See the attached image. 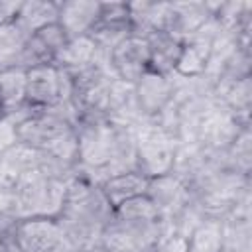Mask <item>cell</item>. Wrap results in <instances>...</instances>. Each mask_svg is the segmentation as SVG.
<instances>
[{
	"instance_id": "obj_1",
	"label": "cell",
	"mask_w": 252,
	"mask_h": 252,
	"mask_svg": "<svg viewBox=\"0 0 252 252\" xmlns=\"http://www.w3.org/2000/svg\"><path fill=\"white\" fill-rule=\"evenodd\" d=\"M112 207L98 185L77 171L67 179L65 203L57 215V222L67 242L77 252H87L100 244V234L112 217Z\"/></svg>"
},
{
	"instance_id": "obj_2",
	"label": "cell",
	"mask_w": 252,
	"mask_h": 252,
	"mask_svg": "<svg viewBox=\"0 0 252 252\" xmlns=\"http://www.w3.org/2000/svg\"><path fill=\"white\" fill-rule=\"evenodd\" d=\"M65 191H67V179L49 177L39 169L22 173L14 187L20 219H28V217L57 219L65 203Z\"/></svg>"
},
{
	"instance_id": "obj_3",
	"label": "cell",
	"mask_w": 252,
	"mask_h": 252,
	"mask_svg": "<svg viewBox=\"0 0 252 252\" xmlns=\"http://www.w3.org/2000/svg\"><path fill=\"white\" fill-rule=\"evenodd\" d=\"M118 124L106 116H83L75 124L79 144V163L94 169L104 183V169L114 156Z\"/></svg>"
},
{
	"instance_id": "obj_4",
	"label": "cell",
	"mask_w": 252,
	"mask_h": 252,
	"mask_svg": "<svg viewBox=\"0 0 252 252\" xmlns=\"http://www.w3.org/2000/svg\"><path fill=\"white\" fill-rule=\"evenodd\" d=\"M175 138L154 120H142L136 126V171L144 177H159L173 171Z\"/></svg>"
},
{
	"instance_id": "obj_5",
	"label": "cell",
	"mask_w": 252,
	"mask_h": 252,
	"mask_svg": "<svg viewBox=\"0 0 252 252\" xmlns=\"http://www.w3.org/2000/svg\"><path fill=\"white\" fill-rule=\"evenodd\" d=\"M8 242L16 252H77L67 242L57 219L51 217L20 219Z\"/></svg>"
},
{
	"instance_id": "obj_6",
	"label": "cell",
	"mask_w": 252,
	"mask_h": 252,
	"mask_svg": "<svg viewBox=\"0 0 252 252\" xmlns=\"http://www.w3.org/2000/svg\"><path fill=\"white\" fill-rule=\"evenodd\" d=\"M159 234V220H126L112 215L102 228L100 244L112 252H144L154 248Z\"/></svg>"
},
{
	"instance_id": "obj_7",
	"label": "cell",
	"mask_w": 252,
	"mask_h": 252,
	"mask_svg": "<svg viewBox=\"0 0 252 252\" xmlns=\"http://www.w3.org/2000/svg\"><path fill=\"white\" fill-rule=\"evenodd\" d=\"M248 126L250 124L242 122L228 108L215 102L199 120L193 142L201 144L205 150L213 154H222L234 142V138Z\"/></svg>"
},
{
	"instance_id": "obj_8",
	"label": "cell",
	"mask_w": 252,
	"mask_h": 252,
	"mask_svg": "<svg viewBox=\"0 0 252 252\" xmlns=\"http://www.w3.org/2000/svg\"><path fill=\"white\" fill-rule=\"evenodd\" d=\"M219 32H220L219 24L211 18L197 33L183 39L181 41V53H179L173 75L183 77V79L203 77L207 73L211 53H213V43H215Z\"/></svg>"
},
{
	"instance_id": "obj_9",
	"label": "cell",
	"mask_w": 252,
	"mask_h": 252,
	"mask_svg": "<svg viewBox=\"0 0 252 252\" xmlns=\"http://www.w3.org/2000/svg\"><path fill=\"white\" fill-rule=\"evenodd\" d=\"M128 35H132L128 4L126 2H100L98 22L89 33V37L94 41L98 53L108 59L110 51L120 41H124Z\"/></svg>"
},
{
	"instance_id": "obj_10",
	"label": "cell",
	"mask_w": 252,
	"mask_h": 252,
	"mask_svg": "<svg viewBox=\"0 0 252 252\" xmlns=\"http://www.w3.org/2000/svg\"><path fill=\"white\" fill-rule=\"evenodd\" d=\"M108 67L112 77L134 85L148 71V41L138 35H128L110 51Z\"/></svg>"
},
{
	"instance_id": "obj_11",
	"label": "cell",
	"mask_w": 252,
	"mask_h": 252,
	"mask_svg": "<svg viewBox=\"0 0 252 252\" xmlns=\"http://www.w3.org/2000/svg\"><path fill=\"white\" fill-rule=\"evenodd\" d=\"M173 91H175V79L158 75L152 71H146L136 83H134V93H136V102L146 120H152L159 116L167 104L173 100Z\"/></svg>"
},
{
	"instance_id": "obj_12",
	"label": "cell",
	"mask_w": 252,
	"mask_h": 252,
	"mask_svg": "<svg viewBox=\"0 0 252 252\" xmlns=\"http://www.w3.org/2000/svg\"><path fill=\"white\" fill-rule=\"evenodd\" d=\"M146 197L154 203L159 215V220H169L191 199V189L181 177H177L171 171V173L148 179Z\"/></svg>"
},
{
	"instance_id": "obj_13",
	"label": "cell",
	"mask_w": 252,
	"mask_h": 252,
	"mask_svg": "<svg viewBox=\"0 0 252 252\" xmlns=\"http://www.w3.org/2000/svg\"><path fill=\"white\" fill-rule=\"evenodd\" d=\"M213 18L207 0H185V2H167L165 33H171L177 39H187L197 33Z\"/></svg>"
},
{
	"instance_id": "obj_14",
	"label": "cell",
	"mask_w": 252,
	"mask_h": 252,
	"mask_svg": "<svg viewBox=\"0 0 252 252\" xmlns=\"http://www.w3.org/2000/svg\"><path fill=\"white\" fill-rule=\"evenodd\" d=\"M26 102L35 108H51L61 102V73L55 65L26 69Z\"/></svg>"
},
{
	"instance_id": "obj_15",
	"label": "cell",
	"mask_w": 252,
	"mask_h": 252,
	"mask_svg": "<svg viewBox=\"0 0 252 252\" xmlns=\"http://www.w3.org/2000/svg\"><path fill=\"white\" fill-rule=\"evenodd\" d=\"M69 37L65 35V32L59 28V24H51L39 32H35L33 35L28 37L24 51H22V59H20V67L22 69H32L37 65H53V57L55 53L63 47V43Z\"/></svg>"
},
{
	"instance_id": "obj_16",
	"label": "cell",
	"mask_w": 252,
	"mask_h": 252,
	"mask_svg": "<svg viewBox=\"0 0 252 252\" xmlns=\"http://www.w3.org/2000/svg\"><path fill=\"white\" fill-rule=\"evenodd\" d=\"M100 16L98 0H65L59 2L57 24L67 37L89 35Z\"/></svg>"
},
{
	"instance_id": "obj_17",
	"label": "cell",
	"mask_w": 252,
	"mask_h": 252,
	"mask_svg": "<svg viewBox=\"0 0 252 252\" xmlns=\"http://www.w3.org/2000/svg\"><path fill=\"white\" fill-rule=\"evenodd\" d=\"M106 118H110L116 124L124 126H138L142 120H146L138 108L134 85L112 79L108 89V102H106Z\"/></svg>"
},
{
	"instance_id": "obj_18",
	"label": "cell",
	"mask_w": 252,
	"mask_h": 252,
	"mask_svg": "<svg viewBox=\"0 0 252 252\" xmlns=\"http://www.w3.org/2000/svg\"><path fill=\"white\" fill-rule=\"evenodd\" d=\"M128 4V18H130V32L138 37H150L152 33L165 32V18H167V2H126Z\"/></svg>"
},
{
	"instance_id": "obj_19",
	"label": "cell",
	"mask_w": 252,
	"mask_h": 252,
	"mask_svg": "<svg viewBox=\"0 0 252 252\" xmlns=\"http://www.w3.org/2000/svg\"><path fill=\"white\" fill-rule=\"evenodd\" d=\"M148 41V71L171 77L175 73V65L181 53V39L171 33L158 32L146 37Z\"/></svg>"
},
{
	"instance_id": "obj_20",
	"label": "cell",
	"mask_w": 252,
	"mask_h": 252,
	"mask_svg": "<svg viewBox=\"0 0 252 252\" xmlns=\"http://www.w3.org/2000/svg\"><path fill=\"white\" fill-rule=\"evenodd\" d=\"M98 59H106V57L98 53L94 41L89 35H81V37H69L63 43V47L53 57V65L61 71H77Z\"/></svg>"
},
{
	"instance_id": "obj_21",
	"label": "cell",
	"mask_w": 252,
	"mask_h": 252,
	"mask_svg": "<svg viewBox=\"0 0 252 252\" xmlns=\"http://www.w3.org/2000/svg\"><path fill=\"white\" fill-rule=\"evenodd\" d=\"M57 10H59V2H51V0H22L18 16L14 20V26L30 37L35 32L55 24L57 22Z\"/></svg>"
},
{
	"instance_id": "obj_22",
	"label": "cell",
	"mask_w": 252,
	"mask_h": 252,
	"mask_svg": "<svg viewBox=\"0 0 252 252\" xmlns=\"http://www.w3.org/2000/svg\"><path fill=\"white\" fill-rule=\"evenodd\" d=\"M146 189H148V177H144L140 171H126L112 175L100 185V191L104 193L112 209L128 199L146 195Z\"/></svg>"
},
{
	"instance_id": "obj_23",
	"label": "cell",
	"mask_w": 252,
	"mask_h": 252,
	"mask_svg": "<svg viewBox=\"0 0 252 252\" xmlns=\"http://www.w3.org/2000/svg\"><path fill=\"white\" fill-rule=\"evenodd\" d=\"M26 83L28 75L22 67L0 71V110L4 116L26 104Z\"/></svg>"
},
{
	"instance_id": "obj_24",
	"label": "cell",
	"mask_w": 252,
	"mask_h": 252,
	"mask_svg": "<svg viewBox=\"0 0 252 252\" xmlns=\"http://www.w3.org/2000/svg\"><path fill=\"white\" fill-rule=\"evenodd\" d=\"M220 161L226 169H232L240 175L250 177L252 171V130L244 128L234 142L220 154Z\"/></svg>"
},
{
	"instance_id": "obj_25",
	"label": "cell",
	"mask_w": 252,
	"mask_h": 252,
	"mask_svg": "<svg viewBox=\"0 0 252 252\" xmlns=\"http://www.w3.org/2000/svg\"><path fill=\"white\" fill-rule=\"evenodd\" d=\"M187 240L189 252H222V220L207 217L193 228Z\"/></svg>"
},
{
	"instance_id": "obj_26",
	"label": "cell",
	"mask_w": 252,
	"mask_h": 252,
	"mask_svg": "<svg viewBox=\"0 0 252 252\" xmlns=\"http://www.w3.org/2000/svg\"><path fill=\"white\" fill-rule=\"evenodd\" d=\"M26 41H28V35L20 32L14 24L0 28V71L20 67Z\"/></svg>"
},
{
	"instance_id": "obj_27",
	"label": "cell",
	"mask_w": 252,
	"mask_h": 252,
	"mask_svg": "<svg viewBox=\"0 0 252 252\" xmlns=\"http://www.w3.org/2000/svg\"><path fill=\"white\" fill-rule=\"evenodd\" d=\"M2 161L18 175L32 171V169H39L41 159H43V150H37L33 146H28L24 142H16L8 152H4Z\"/></svg>"
},
{
	"instance_id": "obj_28",
	"label": "cell",
	"mask_w": 252,
	"mask_h": 252,
	"mask_svg": "<svg viewBox=\"0 0 252 252\" xmlns=\"http://www.w3.org/2000/svg\"><path fill=\"white\" fill-rule=\"evenodd\" d=\"M112 215L118 219H126V220H159V215L154 203L146 195L124 201L122 205L114 207Z\"/></svg>"
},
{
	"instance_id": "obj_29",
	"label": "cell",
	"mask_w": 252,
	"mask_h": 252,
	"mask_svg": "<svg viewBox=\"0 0 252 252\" xmlns=\"http://www.w3.org/2000/svg\"><path fill=\"white\" fill-rule=\"evenodd\" d=\"M152 250L154 252H189V240L179 232H161Z\"/></svg>"
},
{
	"instance_id": "obj_30",
	"label": "cell",
	"mask_w": 252,
	"mask_h": 252,
	"mask_svg": "<svg viewBox=\"0 0 252 252\" xmlns=\"http://www.w3.org/2000/svg\"><path fill=\"white\" fill-rule=\"evenodd\" d=\"M16 142H18L16 124L8 116H0V156L8 152Z\"/></svg>"
},
{
	"instance_id": "obj_31",
	"label": "cell",
	"mask_w": 252,
	"mask_h": 252,
	"mask_svg": "<svg viewBox=\"0 0 252 252\" xmlns=\"http://www.w3.org/2000/svg\"><path fill=\"white\" fill-rule=\"evenodd\" d=\"M22 0H0V28L14 24Z\"/></svg>"
},
{
	"instance_id": "obj_32",
	"label": "cell",
	"mask_w": 252,
	"mask_h": 252,
	"mask_svg": "<svg viewBox=\"0 0 252 252\" xmlns=\"http://www.w3.org/2000/svg\"><path fill=\"white\" fill-rule=\"evenodd\" d=\"M18 173H14L0 158V191H14L16 181H18Z\"/></svg>"
},
{
	"instance_id": "obj_33",
	"label": "cell",
	"mask_w": 252,
	"mask_h": 252,
	"mask_svg": "<svg viewBox=\"0 0 252 252\" xmlns=\"http://www.w3.org/2000/svg\"><path fill=\"white\" fill-rule=\"evenodd\" d=\"M0 252H14V248L10 246V242H6V240L0 238Z\"/></svg>"
},
{
	"instance_id": "obj_34",
	"label": "cell",
	"mask_w": 252,
	"mask_h": 252,
	"mask_svg": "<svg viewBox=\"0 0 252 252\" xmlns=\"http://www.w3.org/2000/svg\"><path fill=\"white\" fill-rule=\"evenodd\" d=\"M87 252H112V250H108V248L102 246V244H96L94 248H91V250H87Z\"/></svg>"
},
{
	"instance_id": "obj_35",
	"label": "cell",
	"mask_w": 252,
	"mask_h": 252,
	"mask_svg": "<svg viewBox=\"0 0 252 252\" xmlns=\"http://www.w3.org/2000/svg\"><path fill=\"white\" fill-rule=\"evenodd\" d=\"M144 252H154V250H144Z\"/></svg>"
},
{
	"instance_id": "obj_36",
	"label": "cell",
	"mask_w": 252,
	"mask_h": 252,
	"mask_svg": "<svg viewBox=\"0 0 252 252\" xmlns=\"http://www.w3.org/2000/svg\"><path fill=\"white\" fill-rule=\"evenodd\" d=\"M0 116H4V114H2V110H0Z\"/></svg>"
}]
</instances>
